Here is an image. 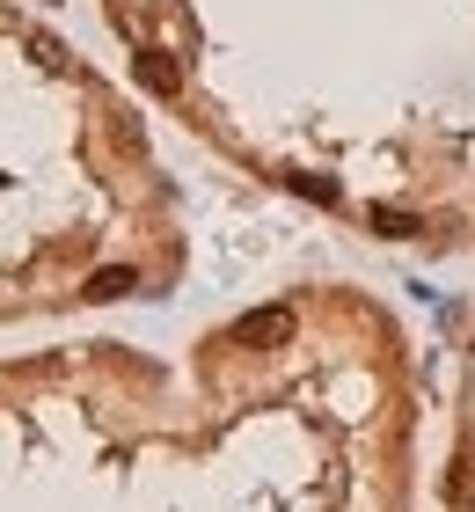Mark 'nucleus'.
Listing matches in <instances>:
<instances>
[{"label": "nucleus", "mask_w": 475, "mask_h": 512, "mask_svg": "<svg viewBox=\"0 0 475 512\" xmlns=\"http://www.w3.org/2000/svg\"><path fill=\"white\" fill-rule=\"evenodd\" d=\"M234 337L242 344H293V308H256V315H242Z\"/></svg>", "instance_id": "nucleus-1"}, {"label": "nucleus", "mask_w": 475, "mask_h": 512, "mask_svg": "<svg viewBox=\"0 0 475 512\" xmlns=\"http://www.w3.org/2000/svg\"><path fill=\"white\" fill-rule=\"evenodd\" d=\"M132 74H139V81H147V88H154V96H176V88H183V74H176V66H169V52H139V59H132Z\"/></svg>", "instance_id": "nucleus-2"}, {"label": "nucleus", "mask_w": 475, "mask_h": 512, "mask_svg": "<svg viewBox=\"0 0 475 512\" xmlns=\"http://www.w3.org/2000/svg\"><path fill=\"white\" fill-rule=\"evenodd\" d=\"M132 286H139V278H132L125 264H110V271H95V278H88V300H125Z\"/></svg>", "instance_id": "nucleus-3"}, {"label": "nucleus", "mask_w": 475, "mask_h": 512, "mask_svg": "<svg viewBox=\"0 0 475 512\" xmlns=\"http://www.w3.org/2000/svg\"><path fill=\"white\" fill-rule=\"evenodd\" d=\"M293 191H307V198L329 205V198H337V183H329V176H293Z\"/></svg>", "instance_id": "nucleus-4"}, {"label": "nucleus", "mask_w": 475, "mask_h": 512, "mask_svg": "<svg viewBox=\"0 0 475 512\" xmlns=\"http://www.w3.org/2000/svg\"><path fill=\"white\" fill-rule=\"evenodd\" d=\"M373 227H380V235H417L410 213H373Z\"/></svg>", "instance_id": "nucleus-5"}]
</instances>
